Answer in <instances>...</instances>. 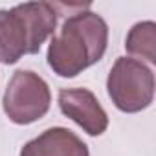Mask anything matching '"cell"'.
<instances>
[{
    "mask_svg": "<svg viewBox=\"0 0 156 156\" xmlns=\"http://www.w3.org/2000/svg\"><path fill=\"white\" fill-rule=\"evenodd\" d=\"M59 11L50 2H26L0 9V62L15 64L22 55L37 53L57 26Z\"/></svg>",
    "mask_w": 156,
    "mask_h": 156,
    "instance_id": "2",
    "label": "cell"
},
{
    "mask_svg": "<svg viewBox=\"0 0 156 156\" xmlns=\"http://www.w3.org/2000/svg\"><path fill=\"white\" fill-rule=\"evenodd\" d=\"M125 50L140 59L156 62V24L152 20L138 22L130 28L125 39Z\"/></svg>",
    "mask_w": 156,
    "mask_h": 156,
    "instance_id": "7",
    "label": "cell"
},
{
    "mask_svg": "<svg viewBox=\"0 0 156 156\" xmlns=\"http://www.w3.org/2000/svg\"><path fill=\"white\" fill-rule=\"evenodd\" d=\"M108 44V26L101 15L79 11L68 17L48 46V64L61 77H75L103 59Z\"/></svg>",
    "mask_w": 156,
    "mask_h": 156,
    "instance_id": "1",
    "label": "cell"
},
{
    "mask_svg": "<svg viewBox=\"0 0 156 156\" xmlns=\"http://www.w3.org/2000/svg\"><path fill=\"white\" fill-rule=\"evenodd\" d=\"M59 108L90 136H101L108 127L105 108L88 88H61Z\"/></svg>",
    "mask_w": 156,
    "mask_h": 156,
    "instance_id": "5",
    "label": "cell"
},
{
    "mask_svg": "<svg viewBox=\"0 0 156 156\" xmlns=\"http://www.w3.org/2000/svg\"><path fill=\"white\" fill-rule=\"evenodd\" d=\"M107 90L112 103L121 112H141L154 98V73L138 59L118 57L108 72Z\"/></svg>",
    "mask_w": 156,
    "mask_h": 156,
    "instance_id": "3",
    "label": "cell"
},
{
    "mask_svg": "<svg viewBox=\"0 0 156 156\" xmlns=\"http://www.w3.org/2000/svg\"><path fill=\"white\" fill-rule=\"evenodd\" d=\"M20 156H90L87 143L64 127H51L28 141Z\"/></svg>",
    "mask_w": 156,
    "mask_h": 156,
    "instance_id": "6",
    "label": "cell"
},
{
    "mask_svg": "<svg viewBox=\"0 0 156 156\" xmlns=\"http://www.w3.org/2000/svg\"><path fill=\"white\" fill-rule=\"evenodd\" d=\"M51 94L42 77L31 70H17L4 92V112L17 125H30L46 116Z\"/></svg>",
    "mask_w": 156,
    "mask_h": 156,
    "instance_id": "4",
    "label": "cell"
}]
</instances>
